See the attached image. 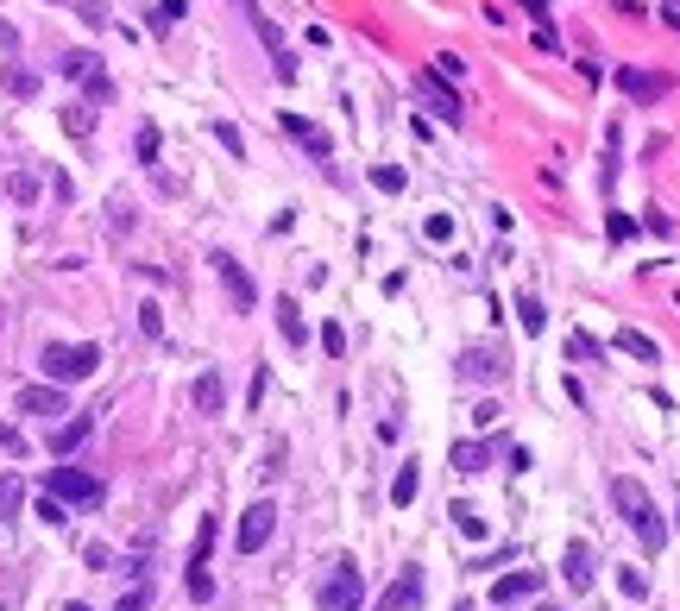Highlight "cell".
I'll list each match as a JSON object with an SVG mask.
<instances>
[{"instance_id": "obj_42", "label": "cell", "mask_w": 680, "mask_h": 611, "mask_svg": "<svg viewBox=\"0 0 680 611\" xmlns=\"http://www.w3.org/2000/svg\"><path fill=\"white\" fill-rule=\"evenodd\" d=\"M38 517H44V523H63V517H70V504H57V498L44 492V498H38Z\"/></svg>"}, {"instance_id": "obj_30", "label": "cell", "mask_w": 680, "mask_h": 611, "mask_svg": "<svg viewBox=\"0 0 680 611\" xmlns=\"http://www.w3.org/2000/svg\"><path fill=\"white\" fill-rule=\"evenodd\" d=\"M567 360H605V347L592 341L586 328H573V334H567Z\"/></svg>"}, {"instance_id": "obj_11", "label": "cell", "mask_w": 680, "mask_h": 611, "mask_svg": "<svg viewBox=\"0 0 680 611\" xmlns=\"http://www.w3.org/2000/svg\"><path fill=\"white\" fill-rule=\"evenodd\" d=\"M561 580L573 586V592H592V580H598V561H592V549L573 536L567 542V555H561Z\"/></svg>"}, {"instance_id": "obj_33", "label": "cell", "mask_w": 680, "mask_h": 611, "mask_svg": "<svg viewBox=\"0 0 680 611\" xmlns=\"http://www.w3.org/2000/svg\"><path fill=\"white\" fill-rule=\"evenodd\" d=\"M189 599H195V605H209V599H215V580H209V567H189Z\"/></svg>"}, {"instance_id": "obj_47", "label": "cell", "mask_w": 680, "mask_h": 611, "mask_svg": "<svg viewBox=\"0 0 680 611\" xmlns=\"http://www.w3.org/2000/svg\"><path fill=\"white\" fill-rule=\"evenodd\" d=\"M0 44H7V51H13V44H20V32H13V26H7V20H0Z\"/></svg>"}, {"instance_id": "obj_29", "label": "cell", "mask_w": 680, "mask_h": 611, "mask_svg": "<svg viewBox=\"0 0 680 611\" xmlns=\"http://www.w3.org/2000/svg\"><path fill=\"white\" fill-rule=\"evenodd\" d=\"M63 126H70V132H76V139H89V132H95V107H89V101H76V107H63Z\"/></svg>"}, {"instance_id": "obj_43", "label": "cell", "mask_w": 680, "mask_h": 611, "mask_svg": "<svg viewBox=\"0 0 680 611\" xmlns=\"http://www.w3.org/2000/svg\"><path fill=\"white\" fill-rule=\"evenodd\" d=\"M535 44H542V51H561V32H555L549 20H535Z\"/></svg>"}, {"instance_id": "obj_48", "label": "cell", "mask_w": 680, "mask_h": 611, "mask_svg": "<svg viewBox=\"0 0 680 611\" xmlns=\"http://www.w3.org/2000/svg\"><path fill=\"white\" fill-rule=\"evenodd\" d=\"M63 611H89V605H83V599H70V605H63Z\"/></svg>"}, {"instance_id": "obj_46", "label": "cell", "mask_w": 680, "mask_h": 611, "mask_svg": "<svg viewBox=\"0 0 680 611\" xmlns=\"http://www.w3.org/2000/svg\"><path fill=\"white\" fill-rule=\"evenodd\" d=\"M0 448H7V454H26V441H20V429H7V423H0Z\"/></svg>"}, {"instance_id": "obj_24", "label": "cell", "mask_w": 680, "mask_h": 611, "mask_svg": "<svg viewBox=\"0 0 680 611\" xmlns=\"http://www.w3.org/2000/svg\"><path fill=\"white\" fill-rule=\"evenodd\" d=\"M454 529H460V536H472V542H479V536H492V523H486V511H479V504H466V498L454 504Z\"/></svg>"}, {"instance_id": "obj_32", "label": "cell", "mask_w": 680, "mask_h": 611, "mask_svg": "<svg viewBox=\"0 0 680 611\" xmlns=\"http://www.w3.org/2000/svg\"><path fill=\"white\" fill-rule=\"evenodd\" d=\"M183 13H189V0H158V13H152V32H170Z\"/></svg>"}, {"instance_id": "obj_31", "label": "cell", "mask_w": 680, "mask_h": 611, "mask_svg": "<svg viewBox=\"0 0 680 611\" xmlns=\"http://www.w3.org/2000/svg\"><path fill=\"white\" fill-rule=\"evenodd\" d=\"M89 70H101V57H95V51H63V76H76V83H83Z\"/></svg>"}, {"instance_id": "obj_5", "label": "cell", "mask_w": 680, "mask_h": 611, "mask_svg": "<svg viewBox=\"0 0 680 611\" xmlns=\"http://www.w3.org/2000/svg\"><path fill=\"white\" fill-rule=\"evenodd\" d=\"M233 7L252 20V32L265 38V51H271V70H278V83H297V57H290V44H284V32L278 26H271V13H258L252 7V0H233Z\"/></svg>"}, {"instance_id": "obj_3", "label": "cell", "mask_w": 680, "mask_h": 611, "mask_svg": "<svg viewBox=\"0 0 680 611\" xmlns=\"http://www.w3.org/2000/svg\"><path fill=\"white\" fill-rule=\"evenodd\" d=\"M315 605H321V611H360V605H366V580H360V567H353L347 555H340L334 574L315 586Z\"/></svg>"}, {"instance_id": "obj_37", "label": "cell", "mask_w": 680, "mask_h": 611, "mask_svg": "<svg viewBox=\"0 0 680 611\" xmlns=\"http://www.w3.org/2000/svg\"><path fill=\"white\" fill-rule=\"evenodd\" d=\"M618 586H624V599H649V574H637V567H624Z\"/></svg>"}, {"instance_id": "obj_36", "label": "cell", "mask_w": 680, "mask_h": 611, "mask_svg": "<svg viewBox=\"0 0 680 611\" xmlns=\"http://www.w3.org/2000/svg\"><path fill=\"white\" fill-rule=\"evenodd\" d=\"M83 89H89V107H101V101L114 95V83H107L101 70H89V76H83Z\"/></svg>"}, {"instance_id": "obj_4", "label": "cell", "mask_w": 680, "mask_h": 611, "mask_svg": "<svg viewBox=\"0 0 680 611\" xmlns=\"http://www.w3.org/2000/svg\"><path fill=\"white\" fill-rule=\"evenodd\" d=\"M271 536H278V504H271V498L246 504V511H240V529H233V549H240V555H258Z\"/></svg>"}, {"instance_id": "obj_19", "label": "cell", "mask_w": 680, "mask_h": 611, "mask_svg": "<svg viewBox=\"0 0 680 611\" xmlns=\"http://www.w3.org/2000/svg\"><path fill=\"white\" fill-rule=\"evenodd\" d=\"M618 89L630 95V101H661V76H649V70H618Z\"/></svg>"}, {"instance_id": "obj_25", "label": "cell", "mask_w": 680, "mask_h": 611, "mask_svg": "<svg viewBox=\"0 0 680 611\" xmlns=\"http://www.w3.org/2000/svg\"><path fill=\"white\" fill-rule=\"evenodd\" d=\"M618 152H624V132H618V126H605V164H598V183H605V189L618 183Z\"/></svg>"}, {"instance_id": "obj_44", "label": "cell", "mask_w": 680, "mask_h": 611, "mask_svg": "<svg viewBox=\"0 0 680 611\" xmlns=\"http://www.w3.org/2000/svg\"><path fill=\"white\" fill-rule=\"evenodd\" d=\"M605 227H611V240H630V234H637V221H630V215H618V209H611V221H605Z\"/></svg>"}, {"instance_id": "obj_6", "label": "cell", "mask_w": 680, "mask_h": 611, "mask_svg": "<svg viewBox=\"0 0 680 611\" xmlns=\"http://www.w3.org/2000/svg\"><path fill=\"white\" fill-rule=\"evenodd\" d=\"M44 486H51L57 504H83V511L101 504V480H95V472H83V466H51V480H44Z\"/></svg>"}, {"instance_id": "obj_34", "label": "cell", "mask_w": 680, "mask_h": 611, "mask_svg": "<svg viewBox=\"0 0 680 611\" xmlns=\"http://www.w3.org/2000/svg\"><path fill=\"white\" fill-rule=\"evenodd\" d=\"M139 164L158 171V126H139Z\"/></svg>"}, {"instance_id": "obj_39", "label": "cell", "mask_w": 680, "mask_h": 611, "mask_svg": "<svg viewBox=\"0 0 680 611\" xmlns=\"http://www.w3.org/2000/svg\"><path fill=\"white\" fill-rule=\"evenodd\" d=\"M114 611H152V586L139 580V586H132V592H126V599H120Z\"/></svg>"}, {"instance_id": "obj_1", "label": "cell", "mask_w": 680, "mask_h": 611, "mask_svg": "<svg viewBox=\"0 0 680 611\" xmlns=\"http://www.w3.org/2000/svg\"><path fill=\"white\" fill-rule=\"evenodd\" d=\"M611 504H618V517L637 529L643 555H661V549H668V523H661V511H655V498H649V486H643V480L618 472V480H611Z\"/></svg>"}, {"instance_id": "obj_45", "label": "cell", "mask_w": 680, "mask_h": 611, "mask_svg": "<svg viewBox=\"0 0 680 611\" xmlns=\"http://www.w3.org/2000/svg\"><path fill=\"white\" fill-rule=\"evenodd\" d=\"M423 234H429V240H454V221H447V215H429V227H423Z\"/></svg>"}, {"instance_id": "obj_8", "label": "cell", "mask_w": 680, "mask_h": 611, "mask_svg": "<svg viewBox=\"0 0 680 611\" xmlns=\"http://www.w3.org/2000/svg\"><path fill=\"white\" fill-rule=\"evenodd\" d=\"M209 265H215V278L227 284V297H233V309H252V303H258V284L246 278V265H240L233 252H215Z\"/></svg>"}, {"instance_id": "obj_10", "label": "cell", "mask_w": 680, "mask_h": 611, "mask_svg": "<svg viewBox=\"0 0 680 611\" xmlns=\"http://www.w3.org/2000/svg\"><path fill=\"white\" fill-rule=\"evenodd\" d=\"M20 417H70V397H63V385H26Z\"/></svg>"}, {"instance_id": "obj_16", "label": "cell", "mask_w": 680, "mask_h": 611, "mask_svg": "<svg viewBox=\"0 0 680 611\" xmlns=\"http://www.w3.org/2000/svg\"><path fill=\"white\" fill-rule=\"evenodd\" d=\"M416 492H423V460H403V466H397V480H391V504H397V511H410Z\"/></svg>"}, {"instance_id": "obj_35", "label": "cell", "mask_w": 680, "mask_h": 611, "mask_svg": "<svg viewBox=\"0 0 680 611\" xmlns=\"http://www.w3.org/2000/svg\"><path fill=\"white\" fill-rule=\"evenodd\" d=\"M284 460H290V448H284V441H271V448H265V466H258V472H265V480H278V472H284Z\"/></svg>"}, {"instance_id": "obj_26", "label": "cell", "mask_w": 680, "mask_h": 611, "mask_svg": "<svg viewBox=\"0 0 680 611\" xmlns=\"http://www.w3.org/2000/svg\"><path fill=\"white\" fill-rule=\"evenodd\" d=\"M209 555H215V517H202V529H195V549H189V567H209Z\"/></svg>"}, {"instance_id": "obj_20", "label": "cell", "mask_w": 680, "mask_h": 611, "mask_svg": "<svg viewBox=\"0 0 680 611\" xmlns=\"http://www.w3.org/2000/svg\"><path fill=\"white\" fill-rule=\"evenodd\" d=\"M89 435H95V423H89V417H76V423H63V429L51 435V454H57V460H63V454H76V448H83Z\"/></svg>"}, {"instance_id": "obj_21", "label": "cell", "mask_w": 680, "mask_h": 611, "mask_svg": "<svg viewBox=\"0 0 680 611\" xmlns=\"http://www.w3.org/2000/svg\"><path fill=\"white\" fill-rule=\"evenodd\" d=\"M20 504H26V480L20 472H0V523H13Z\"/></svg>"}, {"instance_id": "obj_7", "label": "cell", "mask_w": 680, "mask_h": 611, "mask_svg": "<svg viewBox=\"0 0 680 611\" xmlns=\"http://www.w3.org/2000/svg\"><path fill=\"white\" fill-rule=\"evenodd\" d=\"M454 372H460L466 385H504V372H510V366H504V353H498V347H466Z\"/></svg>"}, {"instance_id": "obj_14", "label": "cell", "mask_w": 680, "mask_h": 611, "mask_svg": "<svg viewBox=\"0 0 680 611\" xmlns=\"http://www.w3.org/2000/svg\"><path fill=\"white\" fill-rule=\"evenodd\" d=\"M611 347H618V353H630V360H643V366H661V347L649 341L643 328H618V334H611Z\"/></svg>"}, {"instance_id": "obj_28", "label": "cell", "mask_w": 680, "mask_h": 611, "mask_svg": "<svg viewBox=\"0 0 680 611\" xmlns=\"http://www.w3.org/2000/svg\"><path fill=\"white\" fill-rule=\"evenodd\" d=\"M7 195L20 202V209H32V202H38V177H32V171H13V177H7Z\"/></svg>"}, {"instance_id": "obj_23", "label": "cell", "mask_w": 680, "mask_h": 611, "mask_svg": "<svg viewBox=\"0 0 680 611\" xmlns=\"http://www.w3.org/2000/svg\"><path fill=\"white\" fill-rule=\"evenodd\" d=\"M517 321H523V334H542V328H549V309H542L535 290H517Z\"/></svg>"}, {"instance_id": "obj_22", "label": "cell", "mask_w": 680, "mask_h": 611, "mask_svg": "<svg viewBox=\"0 0 680 611\" xmlns=\"http://www.w3.org/2000/svg\"><path fill=\"white\" fill-rule=\"evenodd\" d=\"M278 334H284V341H290V347H303V341H309V321H303V309H297L290 297L278 303Z\"/></svg>"}, {"instance_id": "obj_12", "label": "cell", "mask_w": 680, "mask_h": 611, "mask_svg": "<svg viewBox=\"0 0 680 611\" xmlns=\"http://www.w3.org/2000/svg\"><path fill=\"white\" fill-rule=\"evenodd\" d=\"M416 605H423V567H403V574L384 586L378 611H416Z\"/></svg>"}, {"instance_id": "obj_27", "label": "cell", "mask_w": 680, "mask_h": 611, "mask_svg": "<svg viewBox=\"0 0 680 611\" xmlns=\"http://www.w3.org/2000/svg\"><path fill=\"white\" fill-rule=\"evenodd\" d=\"M0 83H7V95H20V101H32V95H38V76H32V70H20V63H7V76H0Z\"/></svg>"}, {"instance_id": "obj_2", "label": "cell", "mask_w": 680, "mask_h": 611, "mask_svg": "<svg viewBox=\"0 0 680 611\" xmlns=\"http://www.w3.org/2000/svg\"><path fill=\"white\" fill-rule=\"evenodd\" d=\"M38 366H44V378H51V385H83V378H95V372H101V347H95V341H70V347L51 341V347L38 353Z\"/></svg>"}, {"instance_id": "obj_41", "label": "cell", "mask_w": 680, "mask_h": 611, "mask_svg": "<svg viewBox=\"0 0 680 611\" xmlns=\"http://www.w3.org/2000/svg\"><path fill=\"white\" fill-rule=\"evenodd\" d=\"M372 183H378L384 195H397V189H403V171H397V164H378V171H372Z\"/></svg>"}, {"instance_id": "obj_49", "label": "cell", "mask_w": 680, "mask_h": 611, "mask_svg": "<svg viewBox=\"0 0 680 611\" xmlns=\"http://www.w3.org/2000/svg\"><path fill=\"white\" fill-rule=\"evenodd\" d=\"M542 611H561V605H542Z\"/></svg>"}, {"instance_id": "obj_40", "label": "cell", "mask_w": 680, "mask_h": 611, "mask_svg": "<svg viewBox=\"0 0 680 611\" xmlns=\"http://www.w3.org/2000/svg\"><path fill=\"white\" fill-rule=\"evenodd\" d=\"M139 328L158 341V334H164V309H158V303H139Z\"/></svg>"}, {"instance_id": "obj_17", "label": "cell", "mask_w": 680, "mask_h": 611, "mask_svg": "<svg viewBox=\"0 0 680 611\" xmlns=\"http://www.w3.org/2000/svg\"><path fill=\"white\" fill-rule=\"evenodd\" d=\"M447 460H454V472H486V466H492V441H472V435H466V441L447 448Z\"/></svg>"}, {"instance_id": "obj_13", "label": "cell", "mask_w": 680, "mask_h": 611, "mask_svg": "<svg viewBox=\"0 0 680 611\" xmlns=\"http://www.w3.org/2000/svg\"><path fill=\"white\" fill-rule=\"evenodd\" d=\"M189 403L202 417H221L227 410V385H221V372H195V385H189Z\"/></svg>"}, {"instance_id": "obj_15", "label": "cell", "mask_w": 680, "mask_h": 611, "mask_svg": "<svg viewBox=\"0 0 680 611\" xmlns=\"http://www.w3.org/2000/svg\"><path fill=\"white\" fill-rule=\"evenodd\" d=\"M423 101H429V107H435L441 120H466V107H460V95H454V89H447V83H441L435 70L423 76Z\"/></svg>"}, {"instance_id": "obj_18", "label": "cell", "mask_w": 680, "mask_h": 611, "mask_svg": "<svg viewBox=\"0 0 680 611\" xmlns=\"http://www.w3.org/2000/svg\"><path fill=\"white\" fill-rule=\"evenodd\" d=\"M278 126L290 132V139H297V146H309L315 158H328V132H321V126H309L303 114H278Z\"/></svg>"}, {"instance_id": "obj_9", "label": "cell", "mask_w": 680, "mask_h": 611, "mask_svg": "<svg viewBox=\"0 0 680 611\" xmlns=\"http://www.w3.org/2000/svg\"><path fill=\"white\" fill-rule=\"evenodd\" d=\"M542 586H549V574L542 567H517V574H504L498 586H492V605L504 611V605H523V599H535Z\"/></svg>"}, {"instance_id": "obj_38", "label": "cell", "mask_w": 680, "mask_h": 611, "mask_svg": "<svg viewBox=\"0 0 680 611\" xmlns=\"http://www.w3.org/2000/svg\"><path fill=\"white\" fill-rule=\"evenodd\" d=\"M209 132H215V139H221V146H227V152H233V158H240V152H246V139H240V126H227V120H215V126H209Z\"/></svg>"}]
</instances>
